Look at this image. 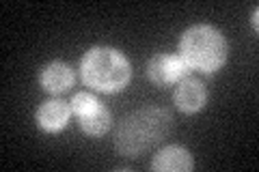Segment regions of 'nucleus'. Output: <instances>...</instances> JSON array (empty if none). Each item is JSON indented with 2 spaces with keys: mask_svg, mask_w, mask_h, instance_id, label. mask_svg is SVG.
I'll return each mask as SVG.
<instances>
[{
  "mask_svg": "<svg viewBox=\"0 0 259 172\" xmlns=\"http://www.w3.org/2000/svg\"><path fill=\"white\" fill-rule=\"evenodd\" d=\"M171 125L173 117L164 108L149 105V108L134 110L119 123L115 149L125 157H141L147 149L168 136Z\"/></svg>",
  "mask_w": 259,
  "mask_h": 172,
  "instance_id": "1",
  "label": "nucleus"
},
{
  "mask_svg": "<svg viewBox=\"0 0 259 172\" xmlns=\"http://www.w3.org/2000/svg\"><path fill=\"white\" fill-rule=\"evenodd\" d=\"M180 59L188 69L214 73L227 63V41L221 30L207 24L190 26L180 39Z\"/></svg>",
  "mask_w": 259,
  "mask_h": 172,
  "instance_id": "3",
  "label": "nucleus"
},
{
  "mask_svg": "<svg viewBox=\"0 0 259 172\" xmlns=\"http://www.w3.org/2000/svg\"><path fill=\"white\" fill-rule=\"evenodd\" d=\"M80 127H82V132L89 134V136H104L110 129V110L106 108L104 103H100L95 110H91L84 117H80Z\"/></svg>",
  "mask_w": 259,
  "mask_h": 172,
  "instance_id": "9",
  "label": "nucleus"
},
{
  "mask_svg": "<svg viewBox=\"0 0 259 172\" xmlns=\"http://www.w3.org/2000/svg\"><path fill=\"white\" fill-rule=\"evenodd\" d=\"M100 103H102V101L97 99L95 95H91V93H76L74 97H71V101H69L71 112H74L78 119L84 117V114H89L91 110H95Z\"/></svg>",
  "mask_w": 259,
  "mask_h": 172,
  "instance_id": "10",
  "label": "nucleus"
},
{
  "mask_svg": "<svg viewBox=\"0 0 259 172\" xmlns=\"http://www.w3.org/2000/svg\"><path fill=\"white\" fill-rule=\"evenodd\" d=\"M194 166L192 155L188 149H184L180 144H171L160 149L153 155L151 170L153 172H190Z\"/></svg>",
  "mask_w": 259,
  "mask_h": 172,
  "instance_id": "6",
  "label": "nucleus"
},
{
  "mask_svg": "<svg viewBox=\"0 0 259 172\" xmlns=\"http://www.w3.org/2000/svg\"><path fill=\"white\" fill-rule=\"evenodd\" d=\"M173 99H175V105H177V108H180L182 112L194 114V112H199V110L205 105V101H207V91H205L203 82H199V80L186 76L184 80L177 82L175 93H173Z\"/></svg>",
  "mask_w": 259,
  "mask_h": 172,
  "instance_id": "5",
  "label": "nucleus"
},
{
  "mask_svg": "<svg viewBox=\"0 0 259 172\" xmlns=\"http://www.w3.org/2000/svg\"><path fill=\"white\" fill-rule=\"evenodd\" d=\"M80 76L89 88L102 93H119L132 78L127 59L112 47H91L80 63Z\"/></svg>",
  "mask_w": 259,
  "mask_h": 172,
  "instance_id": "2",
  "label": "nucleus"
},
{
  "mask_svg": "<svg viewBox=\"0 0 259 172\" xmlns=\"http://www.w3.org/2000/svg\"><path fill=\"white\" fill-rule=\"evenodd\" d=\"M69 114H71V105L63 99H50L39 105L37 110V125L44 129V132H61V129L67 125L69 121Z\"/></svg>",
  "mask_w": 259,
  "mask_h": 172,
  "instance_id": "8",
  "label": "nucleus"
},
{
  "mask_svg": "<svg viewBox=\"0 0 259 172\" xmlns=\"http://www.w3.org/2000/svg\"><path fill=\"white\" fill-rule=\"evenodd\" d=\"M186 76H188V67H186V63L180 56L153 54L147 63V78L160 88L177 84V82L184 80Z\"/></svg>",
  "mask_w": 259,
  "mask_h": 172,
  "instance_id": "4",
  "label": "nucleus"
},
{
  "mask_svg": "<svg viewBox=\"0 0 259 172\" xmlns=\"http://www.w3.org/2000/svg\"><path fill=\"white\" fill-rule=\"evenodd\" d=\"M74 78H76L74 69H71L67 63L52 61L39 73V84H41V88L48 93L61 95V93H67L69 88L74 86Z\"/></svg>",
  "mask_w": 259,
  "mask_h": 172,
  "instance_id": "7",
  "label": "nucleus"
},
{
  "mask_svg": "<svg viewBox=\"0 0 259 172\" xmlns=\"http://www.w3.org/2000/svg\"><path fill=\"white\" fill-rule=\"evenodd\" d=\"M253 26H255V30H257V9H253Z\"/></svg>",
  "mask_w": 259,
  "mask_h": 172,
  "instance_id": "11",
  "label": "nucleus"
}]
</instances>
